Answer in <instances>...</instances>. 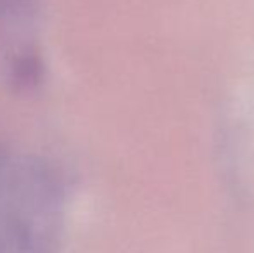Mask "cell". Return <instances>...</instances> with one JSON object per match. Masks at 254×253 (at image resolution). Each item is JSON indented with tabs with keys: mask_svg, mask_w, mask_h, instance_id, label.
<instances>
[]
</instances>
